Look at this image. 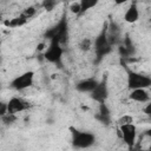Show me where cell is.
<instances>
[{"mask_svg":"<svg viewBox=\"0 0 151 151\" xmlns=\"http://www.w3.org/2000/svg\"><path fill=\"white\" fill-rule=\"evenodd\" d=\"M72 136V145L76 149H88L96 143V136L87 131H80L74 127H70Z\"/></svg>","mask_w":151,"mask_h":151,"instance_id":"obj_1","label":"cell"},{"mask_svg":"<svg viewBox=\"0 0 151 151\" xmlns=\"http://www.w3.org/2000/svg\"><path fill=\"white\" fill-rule=\"evenodd\" d=\"M64 50L61 47V42L57 38H52L50 41L48 47L44 52V58L46 61L54 64L59 67H61V60H63Z\"/></svg>","mask_w":151,"mask_h":151,"instance_id":"obj_2","label":"cell"},{"mask_svg":"<svg viewBox=\"0 0 151 151\" xmlns=\"http://www.w3.org/2000/svg\"><path fill=\"white\" fill-rule=\"evenodd\" d=\"M151 87V77L142 74L139 72H134L127 70V88L137 90V88H149Z\"/></svg>","mask_w":151,"mask_h":151,"instance_id":"obj_3","label":"cell"},{"mask_svg":"<svg viewBox=\"0 0 151 151\" xmlns=\"http://www.w3.org/2000/svg\"><path fill=\"white\" fill-rule=\"evenodd\" d=\"M33 80H34V72L26 71L19 76H17L14 79H12L9 87L15 91H24L26 88H29L33 85Z\"/></svg>","mask_w":151,"mask_h":151,"instance_id":"obj_4","label":"cell"},{"mask_svg":"<svg viewBox=\"0 0 151 151\" xmlns=\"http://www.w3.org/2000/svg\"><path fill=\"white\" fill-rule=\"evenodd\" d=\"M119 127V134L123 139V142L126 144L129 149H133L136 144V138H137V127L134 124H129V125H123L118 126Z\"/></svg>","mask_w":151,"mask_h":151,"instance_id":"obj_5","label":"cell"},{"mask_svg":"<svg viewBox=\"0 0 151 151\" xmlns=\"http://www.w3.org/2000/svg\"><path fill=\"white\" fill-rule=\"evenodd\" d=\"M94 50H96V54L98 58L104 57L105 54H107L111 50V44L107 38V31L103 29L101 33L94 39Z\"/></svg>","mask_w":151,"mask_h":151,"instance_id":"obj_6","label":"cell"},{"mask_svg":"<svg viewBox=\"0 0 151 151\" xmlns=\"http://www.w3.org/2000/svg\"><path fill=\"white\" fill-rule=\"evenodd\" d=\"M7 112L9 114H17L19 112L26 111L29 109V103H27L25 99L20 97H12L7 103Z\"/></svg>","mask_w":151,"mask_h":151,"instance_id":"obj_7","label":"cell"},{"mask_svg":"<svg viewBox=\"0 0 151 151\" xmlns=\"http://www.w3.org/2000/svg\"><path fill=\"white\" fill-rule=\"evenodd\" d=\"M90 97L99 103V104H103L105 103V100L107 99L109 97V88H107V83H106V79L103 78V80H100L98 83V85L96 86V88L90 93Z\"/></svg>","mask_w":151,"mask_h":151,"instance_id":"obj_8","label":"cell"},{"mask_svg":"<svg viewBox=\"0 0 151 151\" xmlns=\"http://www.w3.org/2000/svg\"><path fill=\"white\" fill-rule=\"evenodd\" d=\"M98 80L94 78H86L76 84V90L81 93H91L98 85Z\"/></svg>","mask_w":151,"mask_h":151,"instance_id":"obj_9","label":"cell"},{"mask_svg":"<svg viewBox=\"0 0 151 151\" xmlns=\"http://www.w3.org/2000/svg\"><path fill=\"white\" fill-rule=\"evenodd\" d=\"M129 99L136 103H149L150 101V94L145 88H137V90H131L129 93Z\"/></svg>","mask_w":151,"mask_h":151,"instance_id":"obj_10","label":"cell"},{"mask_svg":"<svg viewBox=\"0 0 151 151\" xmlns=\"http://www.w3.org/2000/svg\"><path fill=\"white\" fill-rule=\"evenodd\" d=\"M138 19H139V9L137 7V4L133 2L126 8L124 13V20L127 24H134L136 21H138Z\"/></svg>","mask_w":151,"mask_h":151,"instance_id":"obj_11","label":"cell"},{"mask_svg":"<svg viewBox=\"0 0 151 151\" xmlns=\"http://www.w3.org/2000/svg\"><path fill=\"white\" fill-rule=\"evenodd\" d=\"M27 21H28L27 19H25L24 17H21V15L19 14V15L15 17V18H12V19H9V20H6V21L4 22V25L7 26V27H9V28H17V27L24 26Z\"/></svg>","mask_w":151,"mask_h":151,"instance_id":"obj_12","label":"cell"},{"mask_svg":"<svg viewBox=\"0 0 151 151\" xmlns=\"http://www.w3.org/2000/svg\"><path fill=\"white\" fill-rule=\"evenodd\" d=\"M97 4H98L97 0H81V1H80V7H81L80 14H83V13H85L86 11H88V9H91V8H93V7H96Z\"/></svg>","mask_w":151,"mask_h":151,"instance_id":"obj_13","label":"cell"},{"mask_svg":"<svg viewBox=\"0 0 151 151\" xmlns=\"http://www.w3.org/2000/svg\"><path fill=\"white\" fill-rule=\"evenodd\" d=\"M92 45H93V41L91 40V39H88V38H84V39H81L80 40V42H79V48L83 51V52H87V51H90L91 48H92Z\"/></svg>","mask_w":151,"mask_h":151,"instance_id":"obj_14","label":"cell"},{"mask_svg":"<svg viewBox=\"0 0 151 151\" xmlns=\"http://www.w3.org/2000/svg\"><path fill=\"white\" fill-rule=\"evenodd\" d=\"M117 125L118 126H123V125H129V124H133V117L131 114H123L119 119H117Z\"/></svg>","mask_w":151,"mask_h":151,"instance_id":"obj_15","label":"cell"},{"mask_svg":"<svg viewBox=\"0 0 151 151\" xmlns=\"http://www.w3.org/2000/svg\"><path fill=\"white\" fill-rule=\"evenodd\" d=\"M35 12H37V9H35L33 6H29V7H26V8L20 13V15L28 20V19H31L32 17H34Z\"/></svg>","mask_w":151,"mask_h":151,"instance_id":"obj_16","label":"cell"},{"mask_svg":"<svg viewBox=\"0 0 151 151\" xmlns=\"http://www.w3.org/2000/svg\"><path fill=\"white\" fill-rule=\"evenodd\" d=\"M70 12L76 14V15H80V12H81V7H80V1H76V2H72L70 5Z\"/></svg>","mask_w":151,"mask_h":151,"instance_id":"obj_17","label":"cell"},{"mask_svg":"<svg viewBox=\"0 0 151 151\" xmlns=\"http://www.w3.org/2000/svg\"><path fill=\"white\" fill-rule=\"evenodd\" d=\"M41 5H42V7H44L46 11H52V9L54 8V6L57 5V2H55V1H44Z\"/></svg>","mask_w":151,"mask_h":151,"instance_id":"obj_18","label":"cell"},{"mask_svg":"<svg viewBox=\"0 0 151 151\" xmlns=\"http://www.w3.org/2000/svg\"><path fill=\"white\" fill-rule=\"evenodd\" d=\"M1 119H2V122H4V123L9 124V123H12V122H14V120H15V114H9V113H7L6 116L1 117Z\"/></svg>","mask_w":151,"mask_h":151,"instance_id":"obj_19","label":"cell"},{"mask_svg":"<svg viewBox=\"0 0 151 151\" xmlns=\"http://www.w3.org/2000/svg\"><path fill=\"white\" fill-rule=\"evenodd\" d=\"M143 112H144L147 117L151 118V100H150L149 103H146V105L143 107Z\"/></svg>","mask_w":151,"mask_h":151,"instance_id":"obj_20","label":"cell"},{"mask_svg":"<svg viewBox=\"0 0 151 151\" xmlns=\"http://www.w3.org/2000/svg\"><path fill=\"white\" fill-rule=\"evenodd\" d=\"M144 134H145L146 137H149V138L151 139V127H150V129H147V130H146V131L144 132Z\"/></svg>","mask_w":151,"mask_h":151,"instance_id":"obj_21","label":"cell"},{"mask_svg":"<svg viewBox=\"0 0 151 151\" xmlns=\"http://www.w3.org/2000/svg\"><path fill=\"white\" fill-rule=\"evenodd\" d=\"M139 151H151V145L147 149H143V150H139Z\"/></svg>","mask_w":151,"mask_h":151,"instance_id":"obj_22","label":"cell"}]
</instances>
